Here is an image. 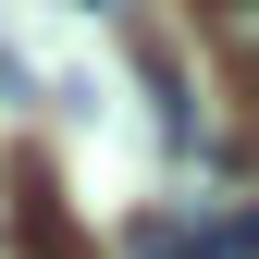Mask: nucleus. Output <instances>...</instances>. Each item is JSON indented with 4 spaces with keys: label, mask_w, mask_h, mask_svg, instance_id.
Masks as SVG:
<instances>
[{
    "label": "nucleus",
    "mask_w": 259,
    "mask_h": 259,
    "mask_svg": "<svg viewBox=\"0 0 259 259\" xmlns=\"http://www.w3.org/2000/svg\"><path fill=\"white\" fill-rule=\"evenodd\" d=\"M136 62H148V99H160V136H173V148H198V99H185V62H173V37H136Z\"/></svg>",
    "instance_id": "nucleus-1"
},
{
    "label": "nucleus",
    "mask_w": 259,
    "mask_h": 259,
    "mask_svg": "<svg viewBox=\"0 0 259 259\" xmlns=\"http://www.w3.org/2000/svg\"><path fill=\"white\" fill-rule=\"evenodd\" d=\"M136 259H222V222H198V210H148V222H136Z\"/></svg>",
    "instance_id": "nucleus-2"
},
{
    "label": "nucleus",
    "mask_w": 259,
    "mask_h": 259,
    "mask_svg": "<svg viewBox=\"0 0 259 259\" xmlns=\"http://www.w3.org/2000/svg\"><path fill=\"white\" fill-rule=\"evenodd\" d=\"M222 259H259V210H222Z\"/></svg>",
    "instance_id": "nucleus-3"
}]
</instances>
